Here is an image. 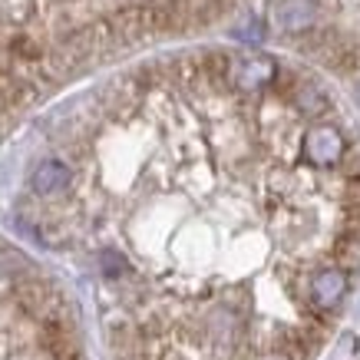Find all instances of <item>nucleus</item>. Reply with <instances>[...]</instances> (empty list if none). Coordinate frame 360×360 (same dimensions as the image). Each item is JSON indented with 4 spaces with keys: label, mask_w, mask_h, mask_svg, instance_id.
I'll list each match as a JSON object with an SVG mask.
<instances>
[{
    "label": "nucleus",
    "mask_w": 360,
    "mask_h": 360,
    "mask_svg": "<svg viewBox=\"0 0 360 360\" xmlns=\"http://www.w3.org/2000/svg\"><path fill=\"white\" fill-rule=\"evenodd\" d=\"M30 13V0H0V17L7 20H23Z\"/></svg>",
    "instance_id": "obj_7"
},
{
    "label": "nucleus",
    "mask_w": 360,
    "mask_h": 360,
    "mask_svg": "<svg viewBox=\"0 0 360 360\" xmlns=\"http://www.w3.org/2000/svg\"><path fill=\"white\" fill-rule=\"evenodd\" d=\"M347 295V274L340 268H321V271L311 278V301L314 307H338Z\"/></svg>",
    "instance_id": "obj_2"
},
{
    "label": "nucleus",
    "mask_w": 360,
    "mask_h": 360,
    "mask_svg": "<svg viewBox=\"0 0 360 360\" xmlns=\"http://www.w3.org/2000/svg\"><path fill=\"white\" fill-rule=\"evenodd\" d=\"M347 202L350 205H357V215H360V175L347 182Z\"/></svg>",
    "instance_id": "obj_9"
},
{
    "label": "nucleus",
    "mask_w": 360,
    "mask_h": 360,
    "mask_svg": "<svg viewBox=\"0 0 360 360\" xmlns=\"http://www.w3.org/2000/svg\"><path fill=\"white\" fill-rule=\"evenodd\" d=\"M304 155L314 165H334L340 155H344L340 132L330 129V126H314V129L304 136Z\"/></svg>",
    "instance_id": "obj_1"
},
{
    "label": "nucleus",
    "mask_w": 360,
    "mask_h": 360,
    "mask_svg": "<svg viewBox=\"0 0 360 360\" xmlns=\"http://www.w3.org/2000/svg\"><path fill=\"white\" fill-rule=\"evenodd\" d=\"M274 70L264 56H258V60H248L245 66H238V79L241 86H258V83H268V79H274Z\"/></svg>",
    "instance_id": "obj_5"
},
{
    "label": "nucleus",
    "mask_w": 360,
    "mask_h": 360,
    "mask_svg": "<svg viewBox=\"0 0 360 360\" xmlns=\"http://www.w3.org/2000/svg\"><path fill=\"white\" fill-rule=\"evenodd\" d=\"M297 106L304 112H311V116H317V112L324 110V96H321L311 83H301V86H297Z\"/></svg>",
    "instance_id": "obj_6"
},
{
    "label": "nucleus",
    "mask_w": 360,
    "mask_h": 360,
    "mask_svg": "<svg viewBox=\"0 0 360 360\" xmlns=\"http://www.w3.org/2000/svg\"><path fill=\"white\" fill-rule=\"evenodd\" d=\"M66 182H70V169H66L63 162H56V159L40 162L37 172H33V192H40V195H56V192H63Z\"/></svg>",
    "instance_id": "obj_4"
},
{
    "label": "nucleus",
    "mask_w": 360,
    "mask_h": 360,
    "mask_svg": "<svg viewBox=\"0 0 360 360\" xmlns=\"http://www.w3.org/2000/svg\"><path fill=\"white\" fill-rule=\"evenodd\" d=\"M103 268H106V274H120V268H126V264H122L120 255L106 251V255H103Z\"/></svg>",
    "instance_id": "obj_8"
},
{
    "label": "nucleus",
    "mask_w": 360,
    "mask_h": 360,
    "mask_svg": "<svg viewBox=\"0 0 360 360\" xmlns=\"http://www.w3.org/2000/svg\"><path fill=\"white\" fill-rule=\"evenodd\" d=\"M314 4L311 0H284L278 7V27L284 33H304L314 27Z\"/></svg>",
    "instance_id": "obj_3"
}]
</instances>
